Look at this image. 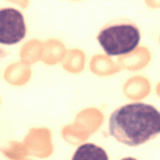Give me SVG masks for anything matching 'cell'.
<instances>
[{
  "label": "cell",
  "mask_w": 160,
  "mask_h": 160,
  "mask_svg": "<svg viewBox=\"0 0 160 160\" xmlns=\"http://www.w3.org/2000/svg\"><path fill=\"white\" fill-rule=\"evenodd\" d=\"M108 131L120 143L129 147L141 146L160 134V112L143 102L120 106L110 117Z\"/></svg>",
  "instance_id": "6da1fadb"
},
{
  "label": "cell",
  "mask_w": 160,
  "mask_h": 160,
  "mask_svg": "<svg viewBox=\"0 0 160 160\" xmlns=\"http://www.w3.org/2000/svg\"><path fill=\"white\" fill-rule=\"evenodd\" d=\"M141 32L135 24H108L98 35V41L110 57L131 53L138 46Z\"/></svg>",
  "instance_id": "7a4b0ae2"
},
{
  "label": "cell",
  "mask_w": 160,
  "mask_h": 160,
  "mask_svg": "<svg viewBox=\"0 0 160 160\" xmlns=\"http://www.w3.org/2000/svg\"><path fill=\"white\" fill-rule=\"evenodd\" d=\"M24 17L16 8H0V43L16 45L25 36Z\"/></svg>",
  "instance_id": "3957f363"
},
{
  "label": "cell",
  "mask_w": 160,
  "mask_h": 160,
  "mask_svg": "<svg viewBox=\"0 0 160 160\" xmlns=\"http://www.w3.org/2000/svg\"><path fill=\"white\" fill-rule=\"evenodd\" d=\"M72 160H108L104 148L94 143H83L75 151Z\"/></svg>",
  "instance_id": "277c9868"
},
{
  "label": "cell",
  "mask_w": 160,
  "mask_h": 160,
  "mask_svg": "<svg viewBox=\"0 0 160 160\" xmlns=\"http://www.w3.org/2000/svg\"><path fill=\"white\" fill-rule=\"evenodd\" d=\"M122 160H137V159H135V158H131V157H128V158H124V159H122Z\"/></svg>",
  "instance_id": "5b68a950"
}]
</instances>
